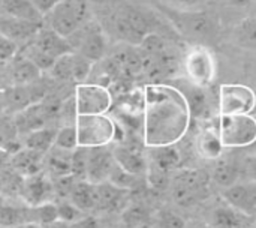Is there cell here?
<instances>
[{"label": "cell", "mask_w": 256, "mask_h": 228, "mask_svg": "<svg viewBox=\"0 0 256 228\" xmlns=\"http://www.w3.org/2000/svg\"><path fill=\"white\" fill-rule=\"evenodd\" d=\"M150 149L152 150H150L147 173L168 176L177 170L182 156L176 146H160V147H150Z\"/></svg>", "instance_id": "cell-20"}, {"label": "cell", "mask_w": 256, "mask_h": 228, "mask_svg": "<svg viewBox=\"0 0 256 228\" xmlns=\"http://www.w3.org/2000/svg\"><path fill=\"white\" fill-rule=\"evenodd\" d=\"M214 128L224 149H242L256 143V117L254 114H218Z\"/></svg>", "instance_id": "cell-2"}, {"label": "cell", "mask_w": 256, "mask_h": 228, "mask_svg": "<svg viewBox=\"0 0 256 228\" xmlns=\"http://www.w3.org/2000/svg\"><path fill=\"white\" fill-rule=\"evenodd\" d=\"M183 68L188 77V81L194 86L208 89L216 77V60L210 48L206 45L196 44L192 45L183 60Z\"/></svg>", "instance_id": "cell-6"}, {"label": "cell", "mask_w": 256, "mask_h": 228, "mask_svg": "<svg viewBox=\"0 0 256 228\" xmlns=\"http://www.w3.org/2000/svg\"><path fill=\"white\" fill-rule=\"evenodd\" d=\"M238 177H240V170L236 164H231L228 161H220L216 165V168L213 170L210 180L214 185H218L219 188L225 189V188H230L234 183H237Z\"/></svg>", "instance_id": "cell-32"}, {"label": "cell", "mask_w": 256, "mask_h": 228, "mask_svg": "<svg viewBox=\"0 0 256 228\" xmlns=\"http://www.w3.org/2000/svg\"><path fill=\"white\" fill-rule=\"evenodd\" d=\"M0 15L44 24V15L38 11L33 0H0Z\"/></svg>", "instance_id": "cell-24"}, {"label": "cell", "mask_w": 256, "mask_h": 228, "mask_svg": "<svg viewBox=\"0 0 256 228\" xmlns=\"http://www.w3.org/2000/svg\"><path fill=\"white\" fill-rule=\"evenodd\" d=\"M196 153L207 161L219 159L224 153V146L219 140L216 128H202L195 138Z\"/></svg>", "instance_id": "cell-25"}, {"label": "cell", "mask_w": 256, "mask_h": 228, "mask_svg": "<svg viewBox=\"0 0 256 228\" xmlns=\"http://www.w3.org/2000/svg\"><path fill=\"white\" fill-rule=\"evenodd\" d=\"M38 212V224H54L58 221V212H57V204L48 201L40 206H36Z\"/></svg>", "instance_id": "cell-40"}, {"label": "cell", "mask_w": 256, "mask_h": 228, "mask_svg": "<svg viewBox=\"0 0 256 228\" xmlns=\"http://www.w3.org/2000/svg\"><path fill=\"white\" fill-rule=\"evenodd\" d=\"M69 198H70V203L84 213L96 210V206H98L96 185L86 179L78 180V182H75V185L69 194Z\"/></svg>", "instance_id": "cell-26"}, {"label": "cell", "mask_w": 256, "mask_h": 228, "mask_svg": "<svg viewBox=\"0 0 256 228\" xmlns=\"http://www.w3.org/2000/svg\"><path fill=\"white\" fill-rule=\"evenodd\" d=\"M24 56H26L27 59H30L40 71H50V69L52 68V65H54V62H56V59L46 56V54L42 53V51H39L33 44L24 50Z\"/></svg>", "instance_id": "cell-37"}, {"label": "cell", "mask_w": 256, "mask_h": 228, "mask_svg": "<svg viewBox=\"0 0 256 228\" xmlns=\"http://www.w3.org/2000/svg\"><path fill=\"white\" fill-rule=\"evenodd\" d=\"M24 224H38L36 206H0V228H16Z\"/></svg>", "instance_id": "cell-23"}, {"label": "cell", "mask_w": 256, "mask_h": 228, "mask_svg": "<svg viewBox=\"0 0 256 228\" xmlns=\"http://www.w3.org/2000/svg\"><path fill=\"white\" fill-rule=\"evenodd\" d=\"M246 228H255V227H250V225H248V227H246Z\"/></svg>", "instance_id": "cell-51"}, {"label": "cell", "mask_w": 256, "mask_h": 228, "mask_svg": "<svg viewBox=\"0 0 256 228\" xmlns=\"http://www.w3.org/2000/svg\"><path fill=\"white\" fill-rule=\"evenodd\" d=\"M156 228H186V222L171 210H160L156 216Z\"/></svg>", "instance_id": "cell-38"}, {"label": "cell", "mask_w": 256, "mask_h": 228, "mask_svg": "<svg viewBox=\"0 0 256 228\" xmlns=\"http://www.w3.org/2000/svg\"><path fill=\"white\" fill-rule=\"evenodd\" d=\"M200 2H201V0H174V3H176L177 6H182V8H186V9H189V8H192V6H196Z\"/></svg>", "instance_id": "cell-45"}, {"label": "cell", "mask_w": 256, "mask_h": 228, "mask_svg": "<svg viewBox=\"0 0 256 228\" xmlns=\"http://www.w3.org/2000/svg\"><path fill=\"white\" fill-rule=\"evenodd\" d=\"M66 39L69 41L75 53L84 56L90 62L100 60L108 50L105 32L102 30L99 23L92 18Z\"/></svg>", "instance_id": "cell-7"}, {"label": "cell", "mask_w": 256, "mask_h": 228, "mask_svg": "<svg viewBox=\"0 0 256 228\" xmlns=\"http://www.w3.org/2000/svg\"><path fill=\"white\" fill-rule=\"evenodd\" d=\"M123 221L129 228H142L148 224L150 215L144 207L132 206L123 210Z\"/></svg>", "instance_id": "cell-35"}, {"label": "cell", "mask_w": 256, "mask_h": 228, "mask_svg": "<svg viewBox=\"0 0 256 228\" xmlns=\"http://www.w3.org/2000/svg\"><path fill=\"white\" fill-rule=\"evenodd\" d=\"M244 174L248 176V180L256 182V153L244 159Z\"/></svg>", "instance_id": "cell-42"}, {"label": "cell", "mask_w": 256, "mask_h": 228, "mask_svg": "<svg viewBox=\"0 0 256 228\" xmlns=\"http://www.w3.org/2000/svg\"><path fill=\"white\" fill-rule=\"evenodd\" d=\"M48 27L63 38H69L90 20V9L86 0H62L45 17Z\"/></svg>", "instance_id": "cell-4"}, {"label": "cell", "mask_w": 256, "mask_h": 228, "mask_svg": "<svg viewBox=\"0 0 256 228\" xmlns=\"http://www.w3.org/2000/svg\"><path fill=\"white\" fill-rule=\"evenodd\" d=\"M117 125L104 114H81L76 122L78 146L100 147L117 137Z\"/></svg>", "instance_id": "cell-5"}, {"label": "cell", "mask_w": 256, "mask_h": 228, "mask_svg": "<svg viewBox=\"0 0 256 228\" xmlns=\"http://www.w3.org/2000/svg\"><path fill=\"white\" fill-rule=\"evenodd\" d=\"M32 44L42 53H45L46 56L52 57V59H58L68 53H72V47L69 44V41L63 36H60L57 32H54L50 27H40L39 32L36 33V36L32 39Z\"/></svg>", "instance_id": "cell-17"}, {"label": "cell", "mask_w": 256, "mask_h": 228, "mask_svg": "<svg viewBox=\"0 0 256 228\" xmlns=\"http://www.w3.org/2000/svg\"><path fill=\"white\" fill-rule=\"evenodd\" d=\"M252 0H226V3L232 8H246L250 5Z\"/></svg>", "instance_id": "cell-46"}, {"label": "cell", "mask_w": 256, "mask_h": 228, "mask_svg": "<svg viewBox=\"0 0 256 228\" xmlns=\"http://www.w3.org/2000/svg\"><path fill=\"white\" fill-rule=\"evenodd\" d=\"M2 63H3V62H2V60H0V69H2Z\"/></svg>", "instance_id": "cell-50"}, {"label": "cell", "mask_w": 256, "mask_h": 228, "mask_svg": "<svg viewBox=\"0 0 256 228\" xmlns=\"http://www.w3.org/2000/svg\"><path fill=\"white\" fill-rule=\"evenodd\" d=\"M112 155H114L116 164L126 173L136 176V177L147 174L148 161L144 158V155L138 149L129 147V146H117L112 150Z\"/></svg>", "instance_id": "cell-21"}, {"label": "cell", "mask_w": 256, "mask_h": 228, "mask_svg": "<svg viewBox=\"0 0 256 228\" xmlns=\"http://www.w3.org/2000/svg\"><path fill=\"white\" fill-rule=\"evenodd\" d=\"M76 113L81 114H105L111 107V93L100 86L86 84L76 89Z\"/></svg>", "instance_id": "cell-12"}, {"label": "cell", "mask_w": 256, "mask_h": 228, "mask_svg": "<svg viewBox=\"0 0 256 228\" xmlns=\"http://www.w3.org/2000/svg\"><path fill=\"white\" fill-rule=\"evenodd\" d=\"M87 156H88V147L78 146L75 150H72V155H70V174L74 177H84L86 179Z\"/></svg>", "instance_id": "cell-36"}, {"label": "cell", "mask_w": 256, "mask_h": 228, "mask_svg": "<svg viewBox=\"0 0 256 228\" xmlns=\"http://www.w3.org/2000/svg\"><path fill=\"white\" fill-rule=\"evenodd\" d=\"M42 71L26 56L15 57L14 65L10 69V77L16 86H26L33 81H36L40 77Z\"/></svg>", "instance_id": "cell-28"}, {"label": "cell", "mask_w": 256, "mask_h": 228, "mask_svg": "<svg viewBox=\"0 0 256 228\" xmlns=\"http://www.w3.org/2000/svg\"><path fill=\"white\" fill-rule=\"evenodd\" d=\"M192 120L186 96L178 87L152 84L144 90V143L147 147L176 146Z\"/></svg>", "instance_id": "cell-1"}, {"label": "cell", "mask_w": 256, "mask_h": 228, "mask_svg": "<svg viewBox=\"0 0 256 228\" xmlns=\"http://www.w3.org/2000/svg\"><path fill=\"white\" fill-rule=\"evenodd\" d=\"M186 228H210V227H208V225H196V224H195V225H188V224H186Z\"/></svg>", "instance_id": "cell-48"}, {"label": "cell", "mask_w": 256, "mask_h": 228, "mask_svg": "<svg viewBox=\"0 0 256 228\" xmlns=\"http://www.w3.org/2000/svg\"><path fill=\"white\" fill-rule=\"evenodd\" d=\"M255 228H256V222H255Z\"/></svg>", "instance_id": "cell-52"}, {"label": "cell", "mask_w": 256, "mask_h": 228, "mask_svg": "<svg viewBox=\"0 0 256 228\" xmlns=\"http://www.w3.org/2000/svg\"><path fill=\"white\" fill-rule=\"evenodd\" d=\"M160 11L166 14V17L172 21V24L178 29V32L202 38L210 36L214 32V20L212 15L206 12H196V11H178V9H170L165 8V5H160Z\"/></svg>", "instance_id": "cell-10"}, {"label": "cell", "mask_w": 256, "mask_h": 228, "mask_svg": "<svg viewBox=\"0 0 256 228\" xmlns=\"http://www.w3.org/2000/svg\"><path fill=\"white\" fill-rule=\"evenodd\" d=\"M114 27L118 38L132 45H140L148 33H154L148 17L140 9L130 6L118 11L114 17Z\"/></svg>", "instance_id": "cell-9"}, {"label": "cell", "mask_w": 256, "mask_h": 228, "mask_svg": "<svg viewBox=\"0 0 256 228\" xmlns=\"http://www.w3.org/2000/svg\"><path fill=\"white\" fill-rule=\"evenodd\" d=\"M62 0H33L34 6L38 8V11L45 17L56 5H58Z\"/></svg>", "instance_id": "cell-43"}, {"label": "cell", "mask_w": 256, "mask_h": 228, "mask_svg": "<svg viewBox=\"0 0 256 228\" xmlns=\"http://www.w3.org/2000/svg\"><path fill=\"white\" fill-rule=\"evenodd\" d=\"M16 228H42L39 224H24V225H20Z\"/></svg>", "instance_id": "cell-47"}, {"label": "cell", "mask_w": 256, "mask_h": 228, "mask_svg": "<svg viewBox=\"0 0 256 228\" xmlns=\"http://www.w3.org/2000/svg\"><path fill=\"white\" fill-rule=\"evenodd\" d=\"M72 228H96V221L90 216H84L80 221L74 222Z\"/></svg>", "instance_id": "cell-44"}, {"label": "cell", "mask_w": 256, "mask_h": 228, "mask_svg": "<svg viewBox=\"0 0 256 228\" xmlns=\"http://www.w3.org/2000/svg\"><path fill=\"white\" fill-rule=\"evenodd\" d=\"M256 92L246 84H222L218 95V114H252Z\"/></svg>", "instance_id": "cell-8"}, {"label": "cell", "mask_w": 256, "mask_h": 228, "mask_svg": "<svg viewBox=\"0 0 256 228\" xmlns=\"http://www.w3.org/2000/svg\"><path fill=\"white\" fill-rule=\"evenodd\" d=\"M180 90L188 99L192 117H198L200 120H210L218 116V111L213 110V102L212 98H208L207 89L194 86L188 81V87H184V90Z\"/></svg>", "instance_id": "cell-18"}, {"label": "cell", "mask_w": 256, "mask_h": 228, "mask_svg": "<svg viewBox=\"0 0 256 228\" xmlns=\"http://www.w3.org/2000/svg\"><path fill=\"white\" fill-rule=\"evenodd\" d=\"M70 155L72 152L57 149L52 146L51 150L48 152V159H46L48 171L57 177L69 176L70 174Z\"/></svg>", "instance_id": "cell-31"}, {"label": "cell", "mask_w": 256, "mask_h": 228, "mask_svg": "<svg viewBox=\"0 0 256 228\" xmlns=\"http://www.w3.org/2000/svg\"><path fill=\"white\" fill-rule=\"evenodd\" d=\"M16 141V123L10 117H0V147L6 152H18L21 147Z\"/></svg>", "instance_id": "cell-33"}, {"label": "cell", "mask_w": 256, "mask_h": 228, "mask_svg": "<svg viewBox=\"0 0 256 228\" xmlns=\"http://www.w3.org/2000/svg\"><path fill=\"white\" fill-rule=\"evenodd\" d=\"M232 41L240 48L256 51V14L246 17L234 27Z\"/></svg>", "instance_id": "cell-29"}, {"label": "cell", "mask_w": 256, "mask_h": 228, "mask_svg": "<svg viewBox=\"0 0 256 228\" xmlns=\"http://www.w3.org/2000/svg\"><path fill=\"white\" fill-rule=\"evenodd\" d=\"M42 161H44V153L30 150L27 147L20 149L12 156V165H14V168L20 174H22L24 177L38 174L40 171Z\"/></svg>", "instance_id": "cell-27"}, {"label": "cell", "mask_w": 256, "mask_h": 228, "mask_svg": "<svg viewBox=\"0 0 256 228\" xmlns=\"http://www.w3.org/2000/svg\"><path fill=\"white\" fill-rule=\"evenodd\" d=\"M54 147L63 149V150H75L78 147V132L75 126H64L57 131L56 140H54Z\"/></svg>", "instance_id": "cell-34"}, {"label": "cell", "mask_w": 256, "mask_h": 228, "mask_svg": "<svg viewBox=\"0 0 256 228\" xmlns=\"http://www.w3.org/2000/svg\"><path fill=\"white\" fill-rule=\"evenodd\" d=\"M92 65H93V62H90L84 56L72 51V53H68L64 56L58 57L54 62L52 68L50 69V72L57 80L81 83L88 77V74L92 71Z\"/></svg>", "instance_id": "cell-11"}, {"label": "cell", "mask_w": 256, "mask_h": 228, "mask_svg": "<svg viewBox=\"0 0 256 228\" xmlns=\"http://www.w3.org/2000/svg\"><path fill=\"white\" fill-rule=\"evenodd\" d=\"M96 195H98V206L96 209L104 212H123L130 198V189L122 188L114 185L112 182L106 180L96 185Z\"/></svg>", "instance_id": "cell-15"}, {"label": "cell", "mask_w": 256, "mask_h": 228, "mask_svg": "<svg viewBox=\"0 0 256 228\" xmlns=\"http://www.w3.org/2000/svg\"><path fill=\"white\" fill-rule=\"evenodd\" d=\"M210 177L201 170L176 171L171 180V192L174 201L182 207H190L204 201L210 194Z\"/></svg>", "instance_id": "cell-3"}, {"label": "cell", "mask_w": 256, "mask_h": 228, "mask_svg": "<svg viewBox=\"0 0 256 228\" xmlns=\"http://www.w3.org/2000/svg\"><path fill=\"white\" fill-rule=\"evenodd\" d=\"M116 167V159L112 152L106 150L105 146L100 147H88L87 156V170L86 180L98 185L106 182Z\"/></svg>", "instance_id": "cell-14"}, {"label": "cell", "mask_w": 256, "mask_h": 228, "mask_svg": "<svg viewBox=\"0 0 256 228\" xmlns=\"http://www.w3.org/2000/svg\"><path fill=\"white\" fill-rule=\"evenodd\" d=\"M40 27L42 24L39 23H32V21L14 18L8 15H0V33L4 35L12 42H15L16 45L20 42L32 41Z\"/></svg>", "instance_id": "cell-19"}, {"label": "cell", "mask_w": 256, "mask_h": 228, "mask_svg": "<svg viewBox=\"0 0 256 228\" xmlns=\"http://www.w3.org/2000/svg\"><path fill=\"white\" fill-rule=\"evenodd\" d=\"M57 131L52 128H40L36 131L28 132V135L26 137V143L24 147L39 152V153H48L51 150V147L54 146V140H56Z\"/></svg>", "instance_id": "cell-30"}, {"label": "cell", "mask_w": 256, "mask_h": 228, "mask_svg": "<svg viewBox=\"0 0 256 228\" xmlns=\"http://www.w3.org/2000/svg\"><path fill=\"white\" fill-rule=\"evenodd\" d=\"M21 191L22 198L28 206H40L44 203H48L50 198L52 197L54 183L46 174L39 171L38 174L24 177Z\"/></svg>", "instance_id": "cell-16"}, {"label": "cell", "mask_w": 256, "mask_h": 228, "mask_svg": "<svg viewBox=\"0 0 256 228\" xmlns=\"http://www.w3.org/2000/svg\"><path fill=\"white\" fill-rule=\"evenodd\" d=\"M249 216L240 213L225 201L212 209L208 215V227L210 228H246L249 224L246 222Z\"/></svg>", "instance_id": "cell-22"}, {"label": "cell", "mask_w": 256, "mask_h": 228, "mask_svg": "<svg viewBox=\"0 0 256 228\" xmlns=\"http://www.w3.org/2000/svg\"><path fill=\"white\" fill-rule=\"evenodd\" d=\"M16 51H18V45L0 33V60L8 62V60L14 59Z\"/></svg>", "instance_id": "cell-41"}, {"label": "cell", "mask_w": 256, "mask_h": 228, "mask_svg": "<svg viewBox=\"0 0 256 228\" xmlns=\"http://www.w3.org/2000/svg\"><path fill=\"white\" fill-rule=\"evenodd\" d=\"M256 92V90H255ZM252 114H256V107H255V110H254V113H252Z\"/></svg>", "instance_id": "cell-49"}, {"label": "cell", "mask_w": 256, "mask_h": 228, "mask_svg": "<svg viewBox=\"0 0 256 228\" xmlns=\"http://www.w3.org/2000/svg\"><path fill=\"white\" fill-rule=\"evenodd\" d=\"M224 201L246 216L256 215V182H237L220 192Z\"/></svg>", "instance_id": "cell-13"}, {"label": "cell", "mask_w": 256, "mask_h": 228, "mask_svg": "<svg viewBox=\"0 0 256 228\" xmlns=\"http://www.w3.org/2000/svg\"><path fill=\"white\" fill-rule=\"evenodd\" d=\"M57 212H58V221L62 222H76L81 218L86 216L84 212H81L78 207H75L70 201L69 203H60L57 204Z\"/></svg>", "instance_id": "cell-39"}]
</instances>
